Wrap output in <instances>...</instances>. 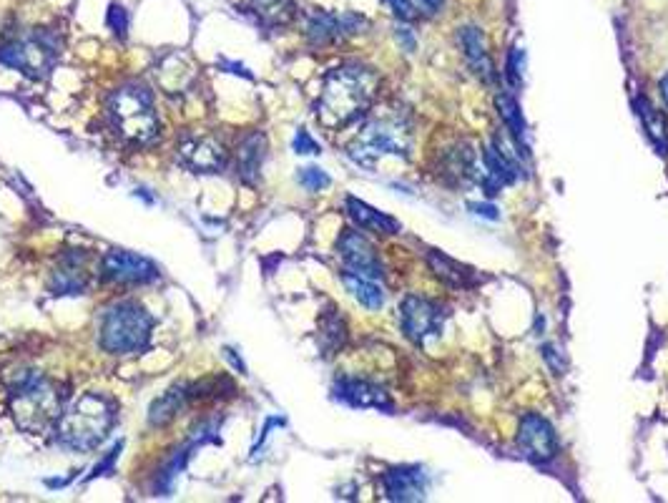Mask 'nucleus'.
I'll use <instances>...</instances> for the list:
<instances>
[{
  "label": "nucleus",
  "mask_w": 668,
  "mask_h": 503,
  "mask_svg": "<svg viewBox=\"0 0 668 503\" xmlns=\"http://www.w3.org/2000/svg\"><path fill=\"white\" fill-rule=\"evenodd\" d=\"M377 86H380V78L372 68L357 66V63L334 68L324 81L317 101L319 124L332 131L350 126L370 109L377 96Z\"/></svg>",
  "instance_id": "nucleus-1"
},
{
  "label": "nucleus",
  "mask_w": 668,
  "mask_h": 503,
  "mask_svg": "<svg viewBox=\"0 0 668 503\" xmlns=\"http://www.w3.org/2000/svg\"><path fill=\"white\" fill-rule=\"evenodd\" d=\"M8 410L13 415V423L28 436L56 428L58 418L63 413V395L53 380L46 375L26 370L16 378L8 393Z\"/></svg>",
  "instance_id": "nucleus-2"
},
{
  "label": "nucleus",
  "mask_w": 668,
  "mask_h": 503,
  "mask_svg": "<svg viewBox=\"0 0 668 503\" xmlns=\"http://www.w3.org/2000/svg\"><path fill=\"white\" fill-rule=\"evenodd\" d=\"M116 423V403L101 393H83L63 408L56 423V441L68 451H93Z\"/></svg>",
  "instance_id": "nucleus-3"
},
{
  "label": "nucleus",
  "mask_w": 668,
  "mask_h": 503,
  "mask_svg": "<svg viewBox=\"0 0 668 503\" xmlns=\"http://www.w3.org/2000/svg\"><path fill=\"white\" fill-rule=\"evenodd\" d=\"M108 116H111L116 134L136 146L151 144L161 131L154 96H151L146 86H139V83H124V86H119L111 94V99H108Z\"/></svg>",
  "instance_id": "nucleus-4"
},
{
  "label": "nucleus",
  "mask_w": 668,
  "mask_h": 503,
  "mask_svg": "<svg viewBox=\"0 0 668 503\" xmlns=\"http://www.w3.org/2000/svg\"><path fill=\"white\" fill-rule=\"evenodd\" d=\"M154 317L139 302H114L101 317L98 343L111 355H136L149 348Z\"/></svg>",
  "instance_id": "nucleus-5"
},
{
  "label": "nucleus",
  "mask_w": 668,
  "mask_h": 503,
  "mask_svg": "<svg viewBox=\"0 0 668 503\" xmlns=\"http://www.w3.org/2000/svg\"><path fill=\"white\" fill-rule=\"evenodd\" d=\"M61 46H58V36L51 31H36L31 36L13 38L0 46V63L8 68H16L23 76L46 78L51 73L53 63H56Z\"/></svg>",
  "instance_id": "nucleus-6"
},
{
  "label": "nucleus",
  "mask_w": 668,
  "mask_h": 503,
  "mask_svg": "<svg viewBox=\"0 0 668 503\" xmlns=\"http://www.w3.org/2000/svg\"><path fill=\"white\" fill-rule=\"evenodd\" d=\"M385 154H410V131H407L405 121L395 119V116L367 121L355 144L350 146V156L362 166H372Z\"/></svg>",
  "instance_id": "nucleus-7"
},
{
  "label": "nucleus",
  "mask_w": 668,
  "mask_h": 503,
  "mask_svg": "<svg viewBox=\"0 0 668 503\" xmlns=\"http://www.w3.org/2000/svg\"><path fill=\"white\" fill-rule=\"evenodd\" d=\"M176 159L194 174H216L229 161L224 141L214 134H189L176 144Z\"/></svg>",
  "instance_id": "nucleus-8"
},
{
  "label": "nucleus",
  "mask_w": 668,
  "mask_h": 503,
  "mask_svg": "<svg viewBox=\"0 0 668 503\" xmlns=\"http://www.w3.org/2000/svg\"><path fill=\"white\" fill-rule=\"evenodd\" d=\"M101 275L103 280L119 285H149L159 280V267L149 257L134 255L126 249H111L101 260Z\"/></svg>",
  "instance_id": "nucleus-9"
},
{
  "label": "nucleus",
  "mask_w": 668,
  "mask_h": 503,
  "mask_svg": "<svg viewBox=\"0 0 668 503\" xmlns=\"http://www.w3.org/2000/svg\"><path fill=\"white\" fill-rule=\"evenodd\" d=\"M91 255L83 249H68L58 257V265L53 267L51 280H48V290L56 297L66 295H83L91 285Z\"/></svg>",
  "instance_id": "nucleus-10"
},
{
  "label": "nucleus",
  "mask_w": 668,
  "mask_h": 503,
  "mask_svg": "<svg viewBox=\"0 0 668 503\" xmlns=\"http://www.w3.org/2000/svg\"><path fill=\"white\" fill-rule=\"evenodd\" d=\"M402 312V330L412 343L422 345L427 338L440 335L442 325H445V310L440 305L422 297H405L400 307Z\"/></svg>",
  "instance_id": "nucleus-11"
},
{
  "label": "nucleus",
  "mask_w": 668,
  "mask_h": 503,
  "mask_svg": "<svg viewBox=\"0 0 668 503\" xmlns=\"http://www.w3.org/2000/svg\"><path fill=\"white\" fill-rule=\"evenodd\" d=\"M337 252L345 260L347 270L355 272V275L367 277V280H380L385 275V267H382L380 257H377V249L365 234H360L357 229H345L337 239Z\"/></svg>",
  "instance_id": "nucleus-12"
},
{
  "label": "nucleus",
  "mask_w": 668,
  "mask_h": 503,
  "mask_svg": "<svg viewBox=\"0 0 668 503\" xmlns=\"http://www.w3.org/2000/svg\"><path fill=\"white\" fill-rule=\"evenodd\" d=\"M518 446L533 463H545L558 451V436L543 415H523L518 428Z\"/></svg>",
  "instance_id": "nucleus-13"
},
{
  "label": "nucleus",
  "mask_w": 668,
  "mask_h": 503,
  "mask_svg": "<svg viewBox=\"0 0 668 503\" xmlns=\"http://www.w3.org/2000/svg\"><path fill=\"white\" fill-rule=\"evenodd\" d=\"M390 501H422L427 493V473L422 466H397L382 476Z\"/></svg>",
  "instance_id": "nucleus-14"
},
{
  "label": "nucleus",
  "mask_w": 668,
  "mask_h": 503,
  "mask_svg": "<svg viewBox=\"0 0 668 503\" xmlns=\"http://www.w3.org/2000/svg\"><path fill=\"white\" fill-rule=\"evenodd\" d=\"M334 398H340L342 403L355 405V408H380L392 410L390 393L380 385L370 383V380L357 378H340L334 383Z\"/></svg>",
  "instance_id": "nucleus-15"
},
{
  "label": "nucleus",
  "mask_w": 668,
  "mask_h": 503,
  "mask_svg": "<svg viewBox=\"0 0 668 503\" xmlns=\"http://www.w3.org/2000/svg\"><path fill=\"white\" fill-rule=\"evenodd\" d=\"M267 159V136L262 131H252L244 136L237 146V169L239 179L244 184H254L262 172V164Z\"/></svg>",
  "instance_id": "nucleus-16"
},
{
  "label": "nucleus",
  "mask_w": 668,
  "mask_h": 503,
  "mask_svg": "<svg viewBox=\"0 0 668 503\" xmlns=\"http://www.w3.org/2000/svg\"><path fill=\"white\" fill-rule=\"evenodd\" d=\"M460 48H463L465 58H468L470 68L483 78L485 83H493V63L488 58V41L485 33L478 26H463L458 33Z\"/></svg>",
  "instance_id": "nucleus-17"
},
{
  "label": "nucleus",
  "mask_w": 668,
  "mask_h": 503,
  "mask_svg": "<svg viewBox=\"0 0 668 503\" xmlns=\"http://www.w3.org/2000/svg\"><path fill=\"white\" fill-rule=\"evenodd\" d=\"M347 212H350L352 222H355L360 229H370V232H377V234H397V232H400V222H397V219L387 217V214H382V212H377L375 207L360 202L357 197H347Z\"/></svg>",
  "instance_id": "nucleus-18"
},
{
  "label": "nucleus",
  "mask_w": 668,
  "mask_h": 503,
  "mask_svg": "<svg viewBox=\"0 0 668 503\" xmlns=\"http://www.w3.org/2000/svg\"><path fill=\"white\" fill-rule=\"evenodd\" d=\"M186 403H191V400H189V388H186V385H174V388L166 390V393L161 395L159 400H154V403H151L149 423L154 428L169 426V423L174 421L176 415H179L181 410L186 408Z\"/></svg>",
  "instance_id": "nucleus-19"
},
{
  "label": "nucleus",
  "mask_w": 668,
  "mask_h": 503,
  "mask_svg": "<svg viewBox=\"0 0 668 503\" xmlns=\"http://www.w3.org/2000/svg\"><path fill=\"white\" fill-rule=\"evenodd\" d=\"M633 109H636V114L641 116L643 129H646L648 139L653 141V146H656L661 154H666V151H668V121H666V116H663L658 109H653L651 101L643 99V96L633 99Z\"/></svg>",
  "instance_id": "nucleus-20"
},
{
  "label": "nucleus",
  "mask_w": 668,
  "mask_h": 503,
  "mask_svg": "<svg viewBox=\"0 0 668 503\" xmlns=\"http://www.w3.org/2000/svg\"><path fill=\"white\" fill-rule=\"evenodd\" d=\"M427 262H430L432 272H435V275L440 277L445 285L470 287L475 282V270H470V267H465V265H460V262L450 260V257L440 255V252H435V249H430V252H427Z\"/></svg>",
  "instance_id": "nucleus-21"
},
{
  "label": "nucleus",
  "mask_w": 668,
  "mask_h": 503,
  "mask_svg": "<svg viewBox=\"0 0 668 503\" xmlns=\"http://www.w3.org/2000/svg\"><path fill=\"white\" fill-rule=\"evenodd\" d=\"M342 285H345L347 292H350L362 307H367V310H380V307L385 305V292L375 285V280H367V277L355 275V272H345V275H342Z\"/></svg>",
  "instance_id": "nucleus-22"
},
{
  "label": "nucleus",
  "mask_w": 668,
  "mask_h": 503,
  "mask_svg": "<svg viewBox=\"0 0 668 503\" xmlns=\"http://www.w3.org/2000/svg\"><path fill=\"white\" fill-rule=\"evenodd\" d=\"M307 36L314 46H324V43L337 41V38L345 36V31H342V18L327 11L312 13L307 21Z\"/></svg>",
  "instance_id": "nucleus-23"
},
{
  "label": "nucleus",
  "mask_w": 668,
  "mask_h": 503,
  "mask_svg": "<svg viewBox=\"0 0 668 503\" xmlns=\"http://www.w3.org/2000/svg\"><path fill=\"white\" fill-rule=\"evenodd\" d=\"M495 106H498L500 119H503L505 126H508V131H510V136H513V141L520 146V151H523V154H525V146H523L525 119H523V111H520L518 101H515L510 94H498V96H495Z\"/></svg>",
  "instance_id": "nucleus-24"
},
{
  "label": "nucleus",
  "mask_w": 668,
  "mask_h": 503,
  "mask_svg": "<svg viewBox=\"0 0 668 503\" xmlns=\"http://www.w3.org/2000/svg\"><path fill=\"white\" fill-rule=\"evenodd\" d=\"M322 340H324V350H327L324 355H332L334 350L342 348V343H345V322H342L340 315H329L327 320H324Z\"/></svg>",
  "instance_id": "nucleus-25"
},
{
  "label": "nucleus",
  "mask_w": 668,
  "mask_h": 503,
  "mask_svg": "<svg viewBox=\"0 0 668 503\" xmlns=\"http://www.w3.org/2000/svg\"><path fill=\"white\" fill-rule=\"evenodd\" d=\"M299 184H302L307 192H322L332 184V179L327 177V172L317 169V166H307V169H299Z\"/></svg>",
  "instance_id": "nucleus-26"
},
{
  "label": "nucleus",
  "mask_w": 668,
  "mask_h": 503,
  "mask_svg": "<svg viewBox=\"0 0 668 503\" xmlns=\"http://www.w3.org/2000/svg\"><path fill=\"white\" fill-rule=\"evenodd\" d=\"M106 23H108V28L116 33V36L124 38L126 33H129V13H126V8L121 6V3H111Z\"/></svg>",
  "instance_id": "nucleus-27"
},
{
  "label": "nucleus",
  "mask_w": 668,
  "mask_h": 503,
  "mask_svg": "<svg viewBox=\"0 0 668 503\" xmlns=\"http://www.w3.org/2000/svg\"><path fill=\"white\" fill-rule=\"evenodd\" d=\"M121 448H124V443H116V446L108 451V456L101 458V461L93 466V473L88 476V481H91V478H98V476H106V473H114L116 461H119V456H121Z\"/></svg>",
  "instance_id": "nucleus-28"
},
{
  "label": "nucleus",
  "mask_w": 668,
  "mask_h": 503,
  "mask_svg": "<svg viewBox=\"0 0 668 503\" xmlns=\"http://www.w3.org/2000/svg\"><path fill=\"white\" fill-rule=\"evenodd\" d=\"M523 63H525V56L520 48H513V53H510L508 58V68H505V76L513 81V86H520V81H523Z\"/></svg>",
  "instance_id": "nucleus-29"
},
{
  "label": "nucleus",
  "mask_w": 668,
  "mask_h": 503,
  "mask_svg": "<svg viewBox=\"0 0 668 503\" xmlns=\"http://www.w3.org/2000/svg\"><path fill=\"white\" fill-rule=\"evenodd\" d=\"M543 358H545V363L550 365V370H553L555 375L566 373V355H563L558 348H553V345H545Z\"/></svg>",
  "instance_id": "nucleus-30"
},
{
  "label": "nucleus",
  "mask_w": 668,
  "mask_h": 503,
  "mask_svg": "<svg viewBox=\"0 0 668 503\" xmlns=\"http://www.w3.org/2000/svg\"><path fill=\"white\" fill-rule=\"evenodd\" d=\"M385 3L392 8V13H395L400 21L412 23L417 18V11H415V6H412V0H385Z\"/></svg>",
  "instance_id": "nucleus-31"
},
{
  "label": "nucleus",
  "mask_w": 668,
  "mask_h": 503,
  "mask_svg": "<svg viewBox=\"0 0 668 503\" xmlns=\"http://www.w3.org/2000/svg\"><path fill=\"white\" fill-rule=\"evenodd\" d=\"M294 151L297 154H319V144L309 136V131L299 129L297 136H294Z\"/></svg>",
  "instance_id": "nucleus-32"
},
{
  "label": "nucleus",
  "mask_w": 668,
  "mask_h": 503,
  "mask_svg": "<svg viewBox=\"0 0 668 503\" xmlns=\"http://www.w3.org/2000/svg\"><path fill=\"white\" fill-rule=\"evenodd\" d=\"M468 209H473L475 214L488 219H500V212L493 207V204H478V202H468Z\"/></svg>",
  "instance_id": "nucleus-33"
},
{
  "label": "nucleus",
  "mask_w": 668,
  "mask_h": 503,
  "mask_svg": "<svg viewBox=\"0 0 668 503\" xmlns=\"http://www.w3.org/2000/svg\"><path fill=\"white\" fill-rule=\"evenodd\" d=\"M397 41H400L402 48H407V51H415V36H412L410 28H397Z\"/></svg>",
  "instance_id": "nucleus-34"
},
{
  "label": "nucleus",
  "mask_w": 668,
  "mask_h": 503,
  "mask_svg": "<svg viewBox=\"0 0 668 503\" xmlns=\"http://www.w3.org/2000/svg\"><path fill=\"white\" fill-rule=\"evenodd\" d=\"M442 3H445V0H417V6L427 13H437L442 8Z\"/></svg>",
  "instance_id": "nucleus-35"
},
{
  "label": "nucleus",
  "mask_w": 668,
  "mask_h": 503,
  "mask_svg": "<svg viewBox=\"0 0 668 503\" xmlns=\"http://www.w3.org/2000/svg\"><path fill=\"white\" fill-rule=\"evenodd\" d=\"M224 66H227L232 73H242V76H247V78L252 76V73H247V68H244L242 63H229V61H227V63H224Z\"/></svg>",
  "instance_id": "nucleus-36"
},
{
  "label": "nucleus",
  "mask_w": 668,
  "mask_h": 503,
  "mask_svg": "<svg viewBox=\"0 0 668 503\" xmlns=\"http://www.w3.org/2000/svg\"><path fill=\"white\" fill-rule=\"evenodd\" d=\"M661 89H663V99L668 101V76L661 81Z\"/></svg>",
  "instance_id": "nucleus-37"
}]
</instances>
